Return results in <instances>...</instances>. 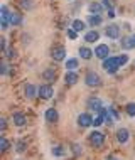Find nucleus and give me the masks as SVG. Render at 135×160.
Wrapping results in <instances>:
<instances>
[{"instance_id": "obj_23", "label": "nucleus", "mask_w": 135, "mask_h": 160, "mask_svg": "<svg viewBox=\"0 0 135 160\" xmlns=\"http://www.w3.org/2000/svg\"><path fill=\"white\" fill-rule=\"evenodd\" d=\"M78 66H80V61H78L76 58L66 59V69L68 71H75V69H78Z\"/></svg>"}, {"instance_id": "obj_15", "label": "nucleus", "mask_w": 135, "mask_h": 160, "mask_svg": "<svg viewBox=\"0 0 135 160\" xmlns=\"http://www.w3.org/2000/svg\"><path fill=\"white\" fill-rule=\"evenodd\" d=\"M78 79H80V76H78L75 71H68V72H66V76H64V83H66L68 86L76 84V83H78Z\"/></svg>"}, {"instance_id": "obj_30", "label": "nucleus", "mask_w": 135, "mask_h": 160, "mask_svg": "<svg viewBox=\"0 0 135 160\" xmlns=\"http://www.w3.org/2000/svg\"><path fill=\"white\" fill-rule=\"evenodd\" d=\"M71 152L75 153V157H80V155L83 153V150H81V145L75 143V145H73V148H71Z\"/></svg>"}, {"instance_id": "obj_20", "label": "nucleus", "mask_w": 135, "mask_h": 160, "mask_svg": "<svg viewBox=\"0 0 135 160\" xmlns=\"http://www.w3.org/2000/svg\"><path fill=\"white\" fill-rule=\"evenodd\" d=\"M101 22H103L101 15H98V14H90L88 15V24L91 25V27H96V25H100Z\"/></svg>"}, {"instance_id": "obj_28", "label": "nucleus", "mask_w": 135, "mask_h": 160, "mask_svg": "<svg viewBox=\"0 0 135 160\" xmlns=\"http://www.w3.org/2000/svg\"><path fill=\"white\" fill-rule=\"evenodd\" d=\"M125 111H127L128 116H135V103H127V106H125Z\"/></svg>"}, {"instance_id": "obj_9", "label": "nucleus", "mask_w": 135, "mask_h": 160, "mask_svg": "<svg viewBox=\"0 0 135 160\" xmlns=\"http://www.w3.org/2000/svg\"><path fill=\"white\" fill-rule=\"evenodd\" d=\"M44 120L47 123H56L59 120V111L56 108H47L44 111Z\"/></svg>"}, {"instance_id": "obj_4", "label": "nucleus", "mask_w": 135, "mask_h": 160, "mask_svg": "<svg viewBox=\"0 0 135 160\" xmlns=\"http://www.w3.org/2000/svg\"><path fill=\"white\" fill-rule=\"evenodd\" d=\"M85 84L90 86V88H96V86L101 84V78H100L95 71H88L85 76Z\"/></svg>"}, {"instance_id": "obj_37", "label": "nucleus", "mask_w": 135, "mask_h": 160, "mask_svg": "<svg viewBox=\"0 0 135 160\" xmlns=\"http://www.w3.org/2000/svg\"><path fill=\"white\" fill-rule=\"evenodd\" d=\"M5 127H7V123H5V118H2V120H0V130H5Z\"/></svg>"}, {"instance_id": "obj_12", "label": "nucleus", "mask_w": 135, "mask_h": 160, "mask_svg": "<svg viewBox=\"0 0 135 160\" xmlns=\"http://www.w3.org/2000/svg\"><path fill=\"white\" fill-rule=\"evenodd\" d=\"M42 79L46 81V83L53 84L56 79H58V72H56V69H46V71H42Z\"/></svg>"}, {"instance_id": "obj_35", "label": "nucleus", "mask_w": 135, "mask_h": 160, "mask_svg": "<svg viewBox=\"0 0 135 160\" xmlns=\"http://www.w3.org/2000/svg\"><path fill=\"white\" fill-rule=\"evenodd\" d=\"M15 56H17V54H15V49H12V47H10V49H7V58H8V59H14Z\"/></svg>"}, {"instance_id": "obj_22", "label": "nucleus", "mask_w": 135, "mask_h": 160, "mask_svg": "<svg viewBox=\"0 0 135 160\" xmlns=\"http://www.w3.org/2000/svg\"><path fill=\"white\" fill-rule=\"evenodd\" d=\"M88 10H90V14H101V10H103V7H101V3H98V2H91L90 5H88Z\"/></svg>"}, {"instance_id": "obj_3", "label": "nucleus", "mask_w": 135, "mask_h": 160, "mask_svg": "<svg viewBox=\"0 0 135 160\" xmlns=\"http://www.w3.org/2000/svg\"><path fill=\"white\" fill-rule=\"evenodd\" d=\"M37 96L41 98V99H44V101L51 99V98L54 96V88H53V84H49V83L41 84V86L37 88Z\"/></svg>"}, {"instance_id": "obj_10", "label": "nucleus", "mask_w": 135, "mask_h": 160, "mask_svg": "<svg viewBox=\"0 0 135 160\" xmlns=\"http://www.w3.org/2000/svg\"><path fill=\"white\" fill-rule=\"evenodd\" d=\"M105 34H106V37H110V39H118L120 37V25L110 24L105 29Z\"/></svg>"}, {"instance_id": "obj_41", "label": "nucleus", "mask_w": 135, "mask_h": 160, "mask_svg": "<svg viewBox=\"0 0 135 160\" xmlns=\"http://www.w3.org/2000/svg\"><path fill=\"white\" fill-rule=\"evenodd\" d=\"M106 160H118V158H117V157H108Z\"/></svg>"}, {"instance_id": "obj_33", "label": "nucleus", "mask_w": 135, "mask_h": 160, "mask_svg": "<svg viewBox=\"0 0 135 160\" xmlns=\"http://www.w3.org/2000/svg\"><path fill=\"white\" fill-rule=\"evenodd\" d=\"M20 5H22L24 8H32V7H34V3L30 2V0H22V3H20Z\"/></svg>"}, {"instance_id": "obj_21", "label": "nucleus", "mask_w": 135, "mask_h": 160, "mask_svg": "<svg viewBox=\"0 0 135 160\" xmlns=\"http://www.w3.org/2000/svg\"><path fill=\"white\" fill-rule=\"evenodd\" d=\"M71 27L75 29L76 32H83V31L86 29V24L83 22L81 19H75V20H73V24H71Z\"/></svg>"}, {"instance_id": "obj_18", "label": "nucleus", "mask_w": 135, "mask_h": 160, "mask_svg": "<svg viewBox=\"0 0 135 160\" xmlns=\"http://www.w3.org/2000/svg\"><path fill=\"white\" fill-rule=\"evenodd\" d=\"M100 39V32L98 31H88L85 34V41L88 42V44H93V42H96Z\"/></svg>"}, {"instance_id": "obj_29", "label": "nucleus", "mask_w": 135, "mask_h": 160, "mask_svg": "<svg viewBox=\"0 0 135 160\" xmlns=\"http://www.w3.org/2000/svg\"><path fill=\"white\" fill-rule=\"evenodd\" d=\"M0 148H2L3 152H5V150H8V148H10V142H8V140H7L5 137H2V138H0Z\"/></svg>"}, {"instance_id": "obj_36", "label": "nucleus", "mask_w": 135, "mask_h": 160, "mask_svg": "<svg viewBox=\"0 0 135 160\" xmlns=\"http://www.w3.org/2000/svg\"><path fill=\"white\" fill-rule=\"evenodd\" d=\"M0 72H2V74H7V72H8V66H7V64H2V66H0Z\"/></svg>"}, {"instance_id": "obj_14", "label": "nucleus", "mask_w": 135, "mask_h": 160, "mask_svg": "<svg viewBox=\"0 0 135 160\" xmlns=\"http://www.w3.org/2000/svg\"><path fill=\"white\" fill-rule=\"evenodd\" d=\"M53 59L54 61H63L64 58H66V49H64L63 46H58V47H54L53 49Z\"/></svg>"}, {"instance_id": "obj_2", "label": "nucleus", "mask_w": 135, "mask_h": 160, "mask_svg": "<svg viewBox=\"0 0 135 160\" xmlns=\"http://www.w3.org/2000/svg\"><path fill=\"white\" fill-rule=\"evenodd\" d=\"M88 140H90V145L91 147L100 148V147H103V143H105V133L98 132V130H93V132L88 135Z\"/></svg>"}, {"instance_id": "obj_25", "label": "nucleus", "mask_w": 135, "mask_h": 160, "mask_svg": "<svg viewBox=\"0 0 135 160\" xmlns=\"http://www.w3.org/2000/svg\"><path fill=\"white\" fill-rule=\"evenodd\" d=\"M103 123H105V116H103V113H96V118L93 120V127L98 128V127H101Z\"/></svg>"}, {"instance_id": "obj_11", "label": "nucleus", "mask_w": 135, "mask_h": 160, "mask_svg": "<svg viewBox=\"0 0 135 160\" xmlns=\"http://www.w3.org/2000/svg\"><path fill=\"white\" fill-rule=\"evenodd\" d=\"M12 123H14L15 127H24V125L27 123V116L24 113H20V111H15V113L12 115Z\"/></svg>"}, {"instance_id": "obj_26", "label": "nucleus", "mask_w": 135, "mask_h": 160, "mask_svg": "<svg viewBox=\"0 0 135 160\" xmlns=\"http://www.w3.org/2000/svg\"><path fill=\"white\" fill-rule=\"evenodd\" d=\"M25 147H27V145H25L24 140H17L15 142V152L17 153H24L25 152Z\"/></svg>"}, {"instance_id": "obj_39", "label": "nucleus", "mask_w": 135, "mask_h": 160, "mask_svg": "<svg viewBox=\"0 0 135 160\" xmlns=\"http://www.w3.org/2000/svg\"><path fill=\"white\" fill-rule=\"evenodd\" d=\"M0 47H2V49H5V39H2V42H0Z\"/></svg>"}, {"instance_id": "obj_27", "label": "nucleus", "mask_w": 135, "mask_h": 160, "mask_svg": "<svg viewBox=\"0 0 135 160\" xmlns=\"http://www.w3.org/2000/svg\"><path fill=\"white\" fill-rule=\"evenodd\" d=\"M10 24L12 25H20L22 24V17H20V14H12L10 15Z\"/></svg>"}, {"instance_id": "obj_34", "label": "nucleus", "mask_w": 135, "mask_h": 160, "mask_svg": "<svg viewBox=\"0 0 135 160\" xmlns=\"http://www.w3.org/2000/svg\"><path fill=\"white\" fill-rule=\"evenodd\" d=\"M108 111H110V115H112V116H113V118H115V120H118V118H120L118 111H117L115 108H108Z\"/></svg>"}, {"instance_id": "obj_40", "label": "nucleus", "mask_w": 135, "mask_h": 160, "mask_svg": "<svg viewBox=\"0 0 135 160\" xmlns=\"http://www.w3.org/2000/svg\"><path fill=\"white\" fill-rule=\"evenodd\" d=\"M7 25H8L7 22H0V27H2V29H7Z\"/></svg>"}, {"instance_id": "obj_17", "label": "nucleus", "mask_w": 135, "mask_h": 160, "mask_svg": "<svg viewBox=\"0 0 135 160\" xmlns=\"http://www.w3.org/2000/svg\"><path fill=\"white\" fill-rule=\"evenodd\" d=\"M10 10H8L7 5H2V8H0V22H7L10 24Z\"/></svg>"}, {"instance_id": "obj_38", "label": "nucleus", "mask_w": 135, "mask_h": 160, "mask_svg": "<svg viewBox=\"0 0 135 160\" xmlns=\"http://www.w3.org/2000/svg\"><path fill=\"white\" fill-rule=\"evenodd\" d=\"M108 17H110V19H113V17H115V12H113L112 8H110V10H108Z\"/></svg>"}, {"instance_id": "obj_16", "label": "nucleus", "mask_w": 135, "mask_h": 160, "mask_svg": "<svg viewBox=\"0 0 135 160\" xmlns=\"http://www.w3.org/2000/svg\"><path fill=\"white\" fill-rule=\"evenodd\" d=\"M24 94H25V98H27V99L36 98V96H37V88H36L34 84H25V88H24Z\"/></svg>"}, {"instance_id": "obj_1", "label": "nucleus", "mask_w": 135, "mask_h": 160, "mask_svg": "<svg viewBox=\"0 0 135 160\" xmlns=\"http://www.w3.org/2000/svg\"><path fill=\"white\" fill-rule=\"evenodd\" d=\"M122 66H120V62H118V56H112V58H106L105 61H103V69L108 72V74H115L117 71H118Z\"/></svg>"}, {"instance_id": "obj_19", "label": "nucleus", "mask_w": 135, "mask_h": 160, "mask_svg": "<svg viewBox=\"0 0 135 160\" xmlns=\"http://www.w3.org/2000/svg\"><path fill=\"white\" fill-rule=\"evenodd\" d=\"M95 51H91L90 47H80V58L85 59V61H90L91 58H93Z\"/></svg>"}, {"instance_id": "obj_32", "label": "nucleus", "mask_w": 135, "mask_h": 160, "mask_svg": "<svg viewBox=\"0 0 135 160\" xmlns=\"http://www.w3.org/2000/svg\"><path fill=\"white\" fill-rule=\"evenodd\" d=\"M66 34H68V37H69V39H73V41H75V39L78 37V32H76V31H75V29H73V27H69Z\"/></svg>"}, {"instance_id": "obj_8", "label": "nucleus", "mask_w": 135, "mask_h": 160, "mask_svg": "<svg viewBox=\"0 0 135 160\" xmlns=\"http://www.w3.org/2000/svg\"><path fill=\"white\" fill-rule=\"evenodd\" d=\"M93 116L90 113H81L78 115V125H80L81 128H88V127H93Z\"/></svg>"}, {"instance_id": "obj_6", "label": "nucleus", "mask_w": 135, "mask_h": 160, "mask_svg": "<svg viewBox=\"0 0 135 160\" xmlns=\"http://www.w3.org/2000/svg\"><path fill=\"white\" fill-rule=\"evenodd\" d=\"M117 140H118V143L122 145H127L128 142H130V132H128V128H123V127H120L118 130H117Z\"/></svg>"}, {"instance_id": "obj_42", "label": "nucleus", "mask_w": 135, "mask_h": 160, "mask_svg": "<svg viewBox=\"0 0 135 160\" xmlns=\"http://www.w3.org/2000/svg\"><path fill=\"white\" fill-rule=\"evenodd\" d=\"M133 66H135V61H133Z\"/></svg>"}, {"instance_id": "obj_24", "label": "nucleus", "mask_w": 135, "mask_h": 160, "mask_svg": "<svg viewBox=\"0 0 135 160\" xmlns=\"http://www.w3.org/2000/svg\"><path fill=\"white\" fill-rule=\"evenodd\" d=\"M51 153H53L54 157H64V155H66V150H64L61 145H58V147H53V150H51Z\"/></svg>"}, {"instance_id": "obj_5", "label": "nucleus", "mask_w": 135, "mask_h": 160, "mask_svg": "<svg viewBox=\"0 0 135 160\" xmlns=\"http://www.w3.org/2000/svg\"><path fill=\"white\" fill-rule=\"evenodd\" d=\"M86 108L91 111H95V113H101L103 111V103H101V99L96 98V96H91L88 101H86Z\"/></svg>"}, {"instance_id": "obj_31", "label": "nucleus", "mask_w": 135, "mask_h": 160, "mask_svg": "<svg viewBox=\"0 0 135 160\" xmlns=\"http://www.w3.org/2000/svg\"><path fill=\"white\" fill-rule=\"evenodd\" d=\"M118 62H120V66H125V64L128 62V56L127 54H120L118 56Z\"/></svg>"}, {"instance_id": "obj_7", "label": "nucleus", "mask_w": 135, "mask_h": 160, "mask_svg": "<svg viewBox=\"0 0 135 160\" xmlns=\"http://www.w3.org/2000/svg\"><path fill=\"white\" fill-rule=\"evenodd\" d=\"M95 56L98 59H101V61H105L106 58H110V47L106 44H98L96 49H95Z\"/></svg>"}, {"instance_id": "obj_13", "label": "nucleus", "mask_w": 135, "mask_h": 160, "mask_svg": "<svg viewBox=\"0 0 135 160\" xmlns=\"http://www.w3.org/2000/svg\"><path fill=\"white\" fill-rule=\"evenodd\" d=\"M120 46L122 49L125 51H130V49H135V36H128V37H123L120 41Z\"/></svg>"}]
</instances>
